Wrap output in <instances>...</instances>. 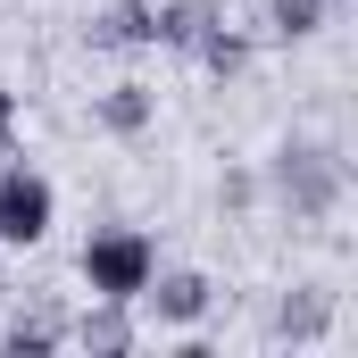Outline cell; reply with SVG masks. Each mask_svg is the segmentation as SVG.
<instances>
[{
	"label": "cell",
	"mask_w": 358,
	"mask_h": 358,
	"mask_svg": "<svg viewBox=\"0 0 358 358\" xmlns=\"http://www.w3.org/2000/svg\"><path fill=\"white\" fill-rule=\"evenodd\" d=\"M150 275H159V250H150V234H134V225H108V234H92V242H84V283H92V300H142Z\"/></svg>",
	"instance_id": "1"
},
{
	"label": "cell",
	"mask_w": 358,
	"mask_h": 358,
	"mask_svg": "<svg viewBox=\"0 0 358 358\" xmlns=\"http://www.w3.org/2000/svg\"><path fill=\"white\" fill-rule=\"evenodd\" d=\"M50 183L34 176V167H0V242H17V250H34L42 234H50Z\"/></svg>",
	"instance_id": "2"
},
{
	"label": "cell",
	"mask_w": 358,
	"mask_h": 358,
	"mask_svg": "<svg viewBox=\"0 0 358 358\" xmlns=\"http://www.w3.org/2000/svg\"><path fill=\"white\" fill-rule=\"evenodd\" d=\"M142 300H150L167 325H192V317H208V300H217V292H208V275L183 267V275H150V283H142Z\"/></svg>",
	"instance_id": "3"
},
{
	"label": "cell",
	"mask_w": 358,
	"mask_h": 358,
	"mask_svg": "<svg viewBox=\"0 0 358 358\" xmlns=\"http://www.w3.org/2000/svg\"><path fill=\"white\" fill-rule=\"evenodd\" d=\"M208 25H217L208 0H167V8H150V42H159V50H200Z\"/></svg>",
	"instance_id": "4"
},
{
	"label": "cell",
	"mask_w": 358,
	"mask_h": 358,
	"mask_svg": "<svg viewBox=\"0 0 358 358\" xmlns=\"http://www.w3.org/2000/svg\"><path fill=\"white\" fill-rule=\"evenodd\" d=\"M134 300H100V308H84V325H76V342L100 358H117V350H134V317H125Z\"/></svg>",
	"instance_id": "5"
},
{
	"label": "cell",
	"mask_w": 358,
	"mask_h": 358,
	"mask_svg": "<svg viewBox=\"0 0 358 358\" xmlns=\"http://www.w3.org/2000/svg\"><path fill=\"white\" fill-rule=\"evenodd\" d=\"M92 42L100 50H142L150 42V0H117L108 17H92Z\"/></svg>",
	"instance_id": "6"
},
{
	"label": "cell",
	"mask_w": 358,
	"mask_h": 358,
	"mask_svg": "<svg viewBox=\"0 0 358 358\" xmlns=\"http://www.w3.org/2000/svg\"><path fill=\"white\" fill-rule=\"evenodd\" d=\"M100 125H108V134H142V125H150V92L142 84H108L100 92Z\"/></svg>",
	"instance_id": "7"
},
{
	"label": "cell",
	"mask_w": 358,
	"mask_h": 358,
	"mask_svg": "<svg viewBox=\"0 0 358 358\" xmlns=\"http://www.w3.org/2000/svg\"><path fill=\"white\" fill-rule=\"evenodd\" d=\"M283 159H292L283 176H300V200H308V208H325V200L342 192V176H334V159H325V150H283Z\"/></svg>",
	"instance_id": "8"
},
{
	"label": "cell",
	"mask_w": 358,
	"mask_h": 358,
	"mask_svg": "<svg viewBox=\"0 0 358 358\" xmlns=\"http://www.w3.org/2000/svg\"><path fill=\"white\" fill-rule=\"evenodd\" d=\"M192 59H200L208 76H242V67H250V42H242V34H225V25H208Z\"/></svg>",
	"instance_id": "9"
},
{
	"label": "cell",
	"mask_w": 358,
	"mask_h": 358,
	"mask_svg": "<svg viewBox=\"0 0 358 358\" xmlns=\"http://www.w3.org/2000/svg\"><path fill=\"white\" fill-rule=\"evenodd\" d=\"M267 25L283 42H308V34L325 25V0H267Z\"/></svg>",
	"instance_id": "10"
},
{
	"label": "cell",
	"mask_w": 358,
	"mask_h": 358,
	"mask_svg": "<svg viewBox=\"0 0 358 358\" xmlns=\"http://www.w3.org/2000/svg\"><path fill=\"white\" fill-rule=\"evenodd\" d=\"M59 350V325H8V358H42Z\"/></svg>",
	"instance_id": "11"
},
{
	"label": "cell",
	"mask_w": 358,
	"mask_h": 358,
	"mask_svg": "<svg viewBox=\"0 0 358 358\" xmlns=\"http://www.w3.org/2000/svg\"><path fill=\"white\" fill-rule=\"evenodd\" d=\"M8 134H17V92H0V150H8Z\"/></svg>",
	"instance_id": "12"
}]
</instances>
